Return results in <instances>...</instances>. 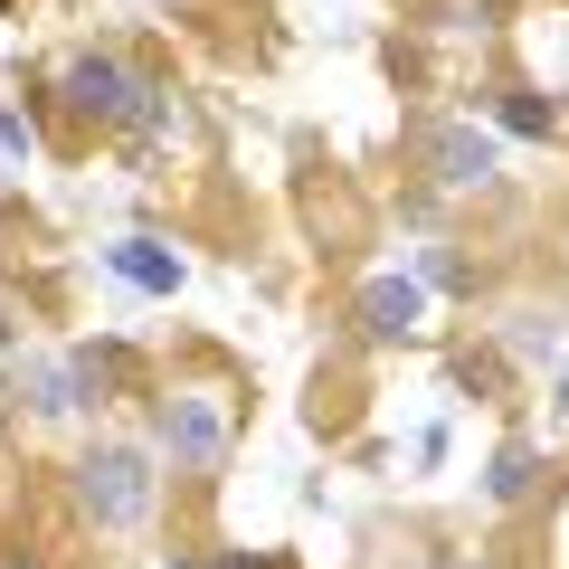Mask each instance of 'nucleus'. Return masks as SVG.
I'll return each instance as SVG.
<instances>
[{"label": "nucleus", "instance_id": "nucleus-7", "mask_svg": "<svg viewBox=\"0 0 569 569\" xmlns=\"http://www.w3.org/2000/svg\"><path fill=\"white\" fill-rule=\"evenodd\" d=\"M531 493V447H503L493 456V503H522Z\"/></svg>", "mask_w": 569, "mask_h": 569}, {"label": "nucleus", "instance_id": "nucleus-1", "mask_svg": "<svg viewBox=\"0 0 569 569\" xmlns=\"http://www.w3.org/2000/svg\"><path fill=\"white\" fill-rule=\"evenodd\" d=\"M86 512H96L104 531L142 522V512H152V475H142V456H123V447L86 456Z\"/></svg>", "mask_w": 569, "mask_h": 569}, {"label": "nucleus", "instance_id": "nucleus-3", "mask_svg": "<svg viewBox=\"0 0 569 569\" xmlns=\"http://www.w3.org/2000/svg\"><path fill=\"white\" fill-rule=\"evenodd\" d=\"M67 86H77L86 114H133V77H123V67H104V58H86Z\"/></svg>", "mask_w": 569, "mask_h": 569}, {"label": "nucleus", "instance_id": "nucleus-6", "mask_svg": "<svg viewBox=\"0 0 569 569\" xmlns=\"http://www.w3.org/2000/svg\"><path fill=\"white\" fill-rule=\"evenodd\" d=\"M114 266H123V276L142 284V295H171V284H181V266H171V257H162L152 238H123V247H114Z\"/></svg>", "mask_w": 569, "mask_h": 569}, {"label": "nucleus", "instance_id": "nucleus-5", "mask_svg": "<svg viewBox=\"0 0 569 569\" xmlns=\"http://www.w3.org/2000/svg\"><path fill=\"white\" fill-rule=\"evenodd\" d=\"M361 323L380 332V342H389V332H408V323H418V284L380 276V284H370V295H361Z\"/></svg>", "mask_w": 569, "mask_h": 569}, {"label": "nucleus", "instance_id": "nucleus-9", "mask_svg": "<svg viewBox=\"0 0 569 569\" xmlns=\"http://www.w3.org/2000/svg\"><path fill=\"white\" fill-rule=\"evenodd\" d=\"M560 408H569V380H560Z\"/></svg>", "mask_w": 569, "mask_h": 569}, {"label": "nucleus", "instance_id": "nucleus-4", "mask_svg": "<svg viewBox=\"0 0 569 569\" xmlns=\"http://www.w3.org/2000/svg\"><path fill=\"white\" fill-rule=\"evenodd\" d=\"M485 171H493V142H485V133H466V123H456V133H437V181L466 190V181H485Z\"/></svg>", "mask_w": 569, "mask_h": 569}, {"label": "nucleus", "instance_id": "nucleus-2", "mask_svg": "<svg viewBox=\"0 0 569 569\" xmlns=\"http://www.w3.org/2000/svg\"><path fill=\"white\" fill-rule=\"evenodd\" d=\"M219 408L209 399H171V456H181V466H209V456H219Z\"/></svg>", "mask_w": 569, "mask_h": 569}, {"label": "nucleus", "instance_id": "nucleus-10", "mask_svg": "<svg viewBox=\"0 0 569 569\" xmlns=\"http://www.w3.org/2000/svg\"><path fill=\"white\" fill-rule=\"evenodd\" d=\"M171 569H190V560H171Z\"/></svg>", "mask_w": 569, "mask_h": 569}, {"label": "nucleus", "instance_id": "nucleus-8", "mask_svg": "<svg viewBox=\"0 0 569 569\" xmlns=\"http://www.w3.org/2000/svg\"><path fill=\"white\" fill-rule=\"evenodd\" d=\"M219 569H266V560H247V550H238V560H219Z\"/></svg>", "mask_w": 569, "mask_h": 569}]
</instances>
